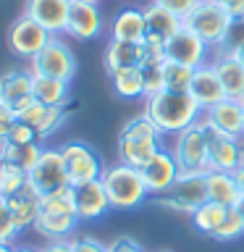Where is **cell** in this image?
<instances>
[{"label":"cell","instance_id":"cell-1","mask_svg":"<svg viewBox=\"0 0 244 252\" xmlns=\"http://www.w3.org/2000/svg\"><path fill=\"white\" fill-rule=\"evenodd\" d=\"M145 116L152 118V124L163 134H173L194 126L202 118V108L189 92L163 90L145 100Z\"/></svg>","mask_w":244,"mask_h":252},{"label":"cell","instance_id":"cell-2","mask_svg":"<svg viewBox=\"0 0 244 252\" xmlns=\"http://www.w3.org/2000/svg\"><path fill=\"white\" fill-rule=\"evenodd\" d=\"M163 137L165 134L152 124V118H147L145 113L134 116L118 134V160L142 168L163 150Z\"/></svg>","mask_w":244,"mask_h":252},{"label":"cell","instance_id":"cell-3","mask_svg":"<svg viewBox=\"0 0 244 252\" xmlns=\"http://www.w3.org/2000/svg\"><path fill=\"white\" fill-rule=\"evenodd\" d=\"M79 226V216H76V205H74V187H66L55 194L42 197L39 205V216L34 220V231L39 236L50 239H68Z\"/></svg>","mask_w":244,"mask_h":252},{"label":"cell","instance_id":"cell-4","mask_svg":"<svg viewBox=\"0 0 244 252\" xmlns=\"http://www.w3.org/2000/svg\"><path fill=\"white\" fill-rule=\"evenodd\" d=\"M100 181L108 192L110 208H116V210L139 208V205L150 197L147 184H145V179H142V171L134 168V165H126L121 160L116 165H108V168L102 171Z\"/></svg>","mask_w":244,"mask_h":252},{"label":"cell","instance_id":"cell-5","mask_svg":"<svg viewBox=\"0 0 244 252\" xmlns=\"http://www.w3.org/2000/svg\"><path fill=\"white\" fill-rule=\"evenodd\" d=\"M231 21L234 19L228 16V11L220 3L202 0V3L184 19V27L192 29L194 34H200L210 47H220V45H223V39H226V34H228Z\"/></svg>","mask_w":244,"mask_h":252},{"label":"cell","instance_id":"cell-6","mask_svg":"<svg viewBox=\"0 0 244 252\" xmlns=\"http://www.w3.org/2000/svg\"><path fill=\"white\" fill-rule=\"evenodd\" d=\"M202 202H208V181H205V173H192V171H181L176 184L165 194L157 197V205L171 208L176 213H186V216H192Z\"/></svg>","mask_w":244,"mask_h":252},{"label":"cell","instance_id":"cell-7","mask_svg":"<svg viewBox=\"0 0 244 252\" xmlns=\"http://www.w3.org/2000/svg\"><path fill=\"white\" fill-rule=\"evenodd\" d=\"M29 71L37 76H53V79L71 82V79L76 76V55L63 39L53 37L50 42L29 61Z\"/></svg>","mask_w":244,"mask_h":252},{"label":"cell","instance_id":"cell-8","mask_svg":"<svg viewBox=\"0 0 244 252\" xmlns=\"http://www.w3.org/2000/svg\"><path fill=\"white\" fill-rule=\"evenodd\" d=\"M173 158L181 165V171H192V173H208L210 171V153H208V139L200 121L189 129L179 131L173 137Z\"/></svg>","mask_w":244,"mask_h":252},{"label":"cell","instance_id":"cell-9","mask_svg":"<svg viewBox=\"0 0 244 252\" xmlns=\"http://www.w3.org/2000/svg\"><path fill=\"white\" fill-rule=\"evenodd\" d=\"M29 187L34 189L39 197L55 194V192H61V189L71 187L61 150H53V147L42 150V155H39V160L34 163V168L29 171Z\"/></svg>","mask_w":244,"mask_h":252},{"label":"cell","instance_id":"cell-10","mask_svg":"<svg viewBox=\"0 0 244 252\" xmlns=\"http://www.w3.org/2000/svg\"><path fill=\"white\" fill-rule=\"evenodd\" d=\"M61 150L63 155V163H66V173H68V181L71 187H79V184H87V181H94L102 176V160L94 150L87 145V142H66Z\"/></svg>","mask_w":244,"mask_h":252},{"label":"cell","instance_id":"cell-11","mask_svg":"<svg viewBox=\"0 0 244 252\" xmlns=\"http://www.w3.org/2000/svg\"><path fill=\"white\" fill-rule=\"evenodd\" d=\"M53 39V34L47 32L42 24H37L34 19H29L27 13H21L19 19L11 24L8 29V50L19 58H34L42 47Z\"/></svg>","mask_w":244,"mask_h":252},{"label":"cell","instance_id":"cell-12","mask_svg":"<svg viewBox=\"0 0 244 252\" xmlns=\"http://www.w3.org/2000/svg\"><path fill=\"white\" fill-rule=\"evenodd\" d=\"M200 126L208 139V153H210V171H228L234 173L236 165L242 160V145L236 142V137L220 131L218 126H213L208 118H200Z\"/></svg>","mask_w":244,"mask_h":252},{"label":"cell","instance_id":"cell-13","mask_svg":"<svg viewBox=\"0 0 244 252\" xmlns=\"http://www.w3.org/2000/svg\"><path fill=\"white\" fill-rule=\"evenodd\" d=\"M34 102V74L29 68H13L0 76V105H8L16 116Z\"/></svg>","mask_w":244,"mask_h":252},{"label":"cell","instance_id":"cell-14","mask_svg":"<svg viewBox=\"0 0 244 252\" xmlns=\"http://www.w3.org/2000/svg\"><path fill=\"white\" fill-rule=\"evenodd\" d=\"M208 50L210 45L205 42L200 34H194L192 29H179L168 42H165V58L173 63H181V66L189 68H200L208 61Z\"/></svg>","mask_w":244,"mask_h":252},{"label":"cell","instance_id":"cell-15","mask_svg":"<svg viewBox=\"0 0 244 252\" xmlns=\"http://www.w3.org/2000/svg\"><path fill=\"white\" fill-rule=\"evenodd\" d=\"M139 171H142V179H145V184H147V192L160 197L176 184V179L181 173V165L176 163V158H173L171 150L163 147L160 153H157L147 165H142Z\"/></svg>","mask_w":244,"mask_h":252},{"label":"cell","instance_id":"cell-16","mask_svg":"<svg viewBox=\"0 0 244 252\" xmlns=\"http://www.w3.org/2000/svg\"><path fill=\"white\" fill-rule=\"evenodd\" d=\"M71 3L74 0H27L24 3V13L29 19H34L37 24H42L53 37H58L66 32Z\"/></svg>","mask_w":244,"mask_h":252},{"label":"cell","instance_id":"cell-17","mask_svg":"<svg viewBox=\"0 0 244 252\" xmlns=\"http://www.w3.org/2000/svg\"><path fill=\"white\" fill-rule=\"evenodd\" d=\"M74 205H76L79 220L102 218L110 210V200H108V192H105V187H102V181L94 179V181L74 187Z\"/></svg>","mask_w":244,"mask_h":252},{"label":"cell","instance_id":"cell-18","mask_svg":"<svg viewBox=\"0 0 244 252\" xmlns=\"http://www.w3.org/2000/svg\"><path fill=\"white\" fill-rule=\"evenodd\" d=\"M102 27V13L97 3H71V13H68V24H66V34H71L74 39H94L100 37Z\"/></svg>","mask_w":244,"mask_h":252},{"label":"cell","instance_id":"cell-19","mask_svg":"<svg viewBox=\"0 0 244 252\" xmlns=\"http://www.w3.org/2000/svg\"><path fill=\"white\" fill-rule=\"evenodd\" d=\"M189 94L200 102L202 113L213 105H218V102H223L228 94L223 90V84H220V79L215 74V68H213V63H205V66L194 68V76H192V87H189Z\"/></svg>","mask_w":244,"mask_h":252},{"label":"cell","instance_id":"cell-20","mask_svg":"<svg viewBox=\"0 0 244 252\" xmlns=\"http://www.w3.org/2000/svg\"><path fill=\"white\" fill-rule=\"evenodd\" d=\"M202 116L208 118L213 126H218L220 131L231 134V137H236V139L244 134V105H242L239 100L226 97L223 102H218V105L208 108Z\"/></svg>","mask_w":244,"mask_h":252},{"label":"cell","instance_id":"cell-21","mask_svg":"<svg viewBox=\"0 0 244 252\" xmlns=\"http://www.w3.org/2000/svg\"><path fill=\"white\" fill-rule=\"evenodd\" d=\"M147 37V21L142 8H123L116 13L113 24H110V39H121V42H142Z\"/></svg>","mask_w":244,"mask_h":252},{"label":"cell","instance_id":"cell-22","mask_svg":"<svg viewBox=\"0 0 244 252\" xmlns=\"http://www.w3.org/2000/svg\"><path fill=\"white\" fill-rule=\"evenodd\" d=\"M142 11H145V21H147V34L163 37L165 42H168L179 29H184V19L176 16L173 11H168V8H163L160 3H155V0H150Z\"/></svg>","mask_w":244,"mask_h":252},{"label":"cell","instance_id":"cell-23","mask_svg":"<svg viewBox=\"0 0 244 252\" xmlns=\"http://www.w3.org/2000/svg\"><path fill=\"white\" fill-rule=\"evenodd\" d=\"M3 200L8 202V210H11V216L16 220V226H19V231L34 226V220L39 216V205H42V197H39L31 187L16 192L13 197H3Z\"/></svg>","mask_w":244,"mask_h":252},{"label":"cell","instance_id":"cell-24","mask_svg":"<svg viewBox=\"0 0 244 252\" xmlns=\"http://www.w3.org/2000/svg\"><path fill=\"white\" fill-rule=\"evenodd\" d=\"M208 181V200L223 205V208H236L242 200V189L236 187L234 173L228 171H208L205 173Z\"/></svg>","mask_w":244,"mask_h":252},{"label":"cell","instance_id":"cell-25","mask_svg":"<svg viewBox=\"0 0 244 252\" xmlns=\"http://www.w3.org/2000/svg\"><path fill=\"white\" fill-rule=\"evenodd\" d=\"M213 68H215V74H218V79H220V84H223L228 97L239 100L242 92H244V66H242V61L236 58V55L218 53Z\"/></svg>","mask_w":244,"mask_h":252},{"label":"cell","instance_id":"cell-26","mask_svg":"<svg viewBox=\"0 0 244 252\" xmlns=\"http://www.w3.org/2000/svg\"><path fill=\"white\" fill-rule=\"evenodd\" d=\"M142 66V42H121V39H110L105 47V71L116 74L121 68Z\"/></svg>","mask_w":244,"mask_h":252},{"label":"cell","instance_id":"cell-27","mask_svg":"<svg viewBox=\"0 0 244 252\" xmlns=\"http://www.w3.org/2000/svg\"><path fill=\"white\" fill-rule=\"evenodd\" d=\"M34 100L50 108H66L71 100V82L34 74Z\"/></svg>","mask_w":244,"mask_h":252},{"label":"cell","instance_id":"cell-28","mask_svg":"<svg viewBox=\"0 0 244 252\" xmlns=\"http://www.w3.org/2000/svg\"><path fill=\"white\" fill-rule=\"evenodd\" d=\"M110 84H113V92L123 100L145 97V71H142V66L121 68L116 74H110Z\"/></svg>","mask_w":244,"mask_h":252},{"label":"cell","instance_id":"cell-29","mask_svg":"<svg viewBox=\"0 0 244 252\" xmlns=\"http://www.w3.org/2000/svg\"><path fill=\"white\" fill-rule=\"evenodd\" d=\"M226 213H228V208H223V205L208 200V202H202L200 208L192 213V223H194V228H197L200 234L215 236V231L223 226V220H226Z\"/></svg>","mask_w":244,"mask_h":252},{"label":"cell","instance_id":"cell-30","mask_svg":"<svg viewBox=\"0 0 244 252\" xmlns=\"http://www.w3.org/2000/svg\"><path fill=\"white\" fill-rule=\"evenodd\" d=\"M45 147H39V142H29V145H13V142H3L0 145V158L8 163H16L21 165L24 171H31L34 168V163L39 160V155H42Z\"/></svg>","mask_w":244,"mask_h":252},{"label":"cell","instance_id":"cell-31","mask_svg":"<svg viewBox=\"0 0 244 252\" xmlns=\"http://www.w3.org/2000/svg\"><path fill=\"white\" fill-rule=\"evenodd\" d=\"M29 187V173L16 163L0 160V197H13Z\"/></svg>","mask_w":244,"mask_h":252},{"label":"cell","instance_id":"cell-32","mask_svg":"<svg viewBox=\"0 0 244 252\" xmlns=\"http://www.w3.org/2000/svg\"><path fill=\"white\" fill-rule=\"evenodd\" d=\"M192 76H194V68L181 66V63H173V61H165V63H163L165 90H173V92H189V87H192Z\"/></svg>","mask_w":244,"mask_h":252},{"label":"cell","instance_id":"cell-33","mask_svg":"<svg viewBox=\"0 0 244 252\" xmlns=\"http://www.w3.org/2000/svg\"><path fill=\"white\" fill-rule=\"evenodd\" d=\"M168 61L165 58V39L147 34L142 39V68H152V66H163Z\"/></svg>","mask_w":244,"mask_h":252},{"label":"cell","instance_id":"cell-34","mask_svg":"<svg viewBox=\"0 0 244 252\" xmlns=\"http://www.w3.org/2000/svg\"><path fill=\"white\" fill-rule=\"evenodd\" d=\"M66 118H68L66 108H50V105H47L45 113H42V118H39V124L34 126L37 137L45 139V137H50V134H55L63 124H66Z\"/></svg>","mask_w":244,"mask_h":252},{"label":"cell","instance_id":"cell-35","mask_svg":"<svg viewBox=\"0 0 244 252\" xmlns=\"http://www.w3.org/2000/svg\"><path fill=\"white\" fill-rule=\"evenodd\" d=\"M242 234H244V218L239 216V210H236V208H228L223 226L215 231V236H213V239H218V242H231V239H239Z\"/></svg>","mask_w":244,"mask_h":252},{"label":"cell","instance_id":"cell-36","mask_svg":"<svg viewBox=\"0 0 244 252\" xmlns=\"http://www.w3.org/2000/svg\"><path fill=\"white\" fill-rule=\"evenodd\" d=\"M244 47V19H234L231 27H228V34L223 39V45L218 47V53H228L236 55Z\"/></svg>","mask_w":244,"mask_h":252},{"label":"cell","instance_id":"cell-37","mask_svg":"<svg viewBox=\"0 0 244 252\" xmlns=\"http://www.w3.org/2000/svg\"><path fill=\"white\" fill-rule=\"evenodd\" d=\"M19 234L21 231H19V226H16L11 210H8V202L0 197V244H13Z\"/></svg>","mask_w":244,"mask_h":252},{"label":"cell","instance_id":"cell-38","mask_svg":"<svg viewBox=\"0 0 244 252\" xmlns=\"http://www.w3.org/2000/svg\"><path fill=\"white\" fill-rule=\"evenodd\" d=\"M145 71V100L152 94L165 90V79H163V66H152V68H142Z\"/></svg>","mask_w":244,"mask_h":252},{"label":"cell","instance_id":"cell-39","mask_svg":"<svg viewBox=\"0 0 244 252\" xmlns=\"http://www.w3.org/2000/svg\"><path fill=\"white\" fill-rule=\"evenodd\" d=\"M5 142H13V145H29V142H39V137H37V131L31 129L29 124H24V121H16Z\"/></svg>","mask_w":244,"mask_h":252},{"label":"cell","instance_id":"cell-40","mask_svg":"<svg viewBox=\"0 0 244 252\" xmlns=\"http://www.w3.org/2000/svg\"><path fill=\"white\" fill-rule=\"evenodd\" d=\"M155 3H160L163 8H168V11H173L176 16H181V19H186L202 0H155Z\"/></svg>","mask_w":244,"mask_h":252},{"label":"cell","instance_id":"cell-41","mask_svg":"<svg viewBox=\"0 0 244 252\" xmlns=\"http://www.w3.org/2000/svg\"><path fill=\"white\" fill-rule=\"evenodd\" d=\"M71 247H74V252H108V244L92 239V236H74Z\"/></svg>","mask_w":244,"mask_h":252},{"label":"cell","instance_id":"cell-42","mask_svg":"<svg viewBox=\"0 0 244 252\" xmlns=\"http://www.w3.org/2000/svg\"><path fill=\"white\" fill-rule=\"evenodd\" d=\"M16 121H19V116H16L8 105H0V145L8 139V134H11Z\"/></svg>","mask_w":244,"mask_h":252},{"label":"cell","instance_id":"cell-43","mask_svg":"<svg viewBox=\"0 0 244 252\" xmlns=\"http://www.w3.org/2000/svg\"><path fill=\"white\" fill-rule=\"evenodd\" d=\"M108 252H145V250H142V244L137 239H131V236H118L116 242L108 244Z\"/></svg>","mask_w":244,"mask_h":252},{"label":"cell","instance_id":"cell-44","mask_svg":"<svg viewBox=\"0 0 244 252\" xmlns=\"http://www.w3.org/2000/svg\"><path fill=\"white\" fill-rule=\"evenodd\" d=\"M39 252H74V247H71V239H50Z\"/></svg>","mask_w":244,"mask_h":252},{"label":"cell","instance_id":"cell-45","mask_svg":"<svg viewBox=\"0 0 244 252\" xmlns=\"http://www.w3.org/2000/svg\"><path fill=\"white\" fill-rule=\"evenodd\" d=\"M220 5L228 11L231 19H244V0H223Z\"/></svg>","mask_w":244,"mask_h":252},{"label":"cell","instance_id":"cell-46","mask_svg":"<svg viewBox=\"0 0 244 252\" xmlns=\"http://www.w3.org/2000/svg\"><path fill=\"white\" fill-rule=\"evenodd\" d=\"M234 179H236V187H239L242 194H244V150H242V160H239V165H236V171H234Z\"/></svg>","mask_w":244,"mask_h":252},{"label":"cell","instance_id":"cell-47","mask_svg":"<svg viewBox=\"0 0 244 252\" xmlns=\"http://www.w3.org/2000/svg\"><path fill=\"white\" fill-rule=\"evenodd\" d=\"M13 252H39V250H34V247H13Z\"/></svg>","mask_w":244,"mask_h":252},{"label":"cell","instance_id":"cell-48","mask_svg":"<svg viewBox=\"0 0 244 252\" xmlns=\"http://www.w3.org/2000/svg\"><path fill=\"white\" fill-rule=\"evenodd\" d=\"M236 210H239V216L244 218V194H242V200H239V205H236Z\"/></svg>","mask_w":244,"mask_h":252},{"label":"cell","instance_id":"cell-49","mask_svg":"<svg viewBox=\"0 0 244 252\" xmlns=\"http://www.w3.org/2000/svg\"><path fill=\"white\" fill-rule=\"evenodd\" d=\"M0 252H13L11 244H0Z\"/></svg>","mask_w":244,"mask_h":252},{"label":"cell","instance_id":"cell-50","mask_svg":"<svg viewBox=\"0 0 244 252\" xmlns=\"http://www.w3.org/2000/svg\"><path fill=\"white\" fill-rule=\"evenodd\" d=\"M236 58H239V61H242V66H244V47H242L239 53H236Z\"/></svg>","mask_w":244,"mask_h":252},{"label":"cell","instance_id":"cell-51","mask_svg":"<svg viewBox=\"0 0 244 252\" xmlns=\"http://www.w3.org/2000/svg\"><path fill=\"white\" fill-rule=\"evenodd\" d=\"M79 3H100V0H79Z\"/></svg>","mask_w":244,"mask_h":252},{"label":"cell","instance_id":"cell-52","mask_svg":"<svg viewBox=\"0 0 244 252\" xmlns=\"http://www.w3.org/2000/svg\"><path fill=\"white\" fill-rule=\"evenodd\" d=\"M239 102H242V105H244V92H242V97H239Z\"/></svg>","mask_w":244,"mask_h":252},{"label":"cell","instance_id":"cell-53","mask_svg":"<svg viewBox=\"0 0 244 252\" xmlns=\"http://www.w3.org/2000/svg\"><path fill=\"white\" fill-rule=\"evenodd\" d=\"M210 3H223V0H210Z\"/></svg>","mask_w":244,"mask_h":252},{"label":"cell","instance_id":"cell-54","mask_svg":"<svg viewBox=\"0 0 244 252\" xmlns=\"http://www.w3.org/2000/svg\"><path fill=\"white\" fill-rule=\"evenodd\" d=\"M0 160H3V158H0Z\"/></svg>","mask_w":244,"mask_h":252}]
</instances>
